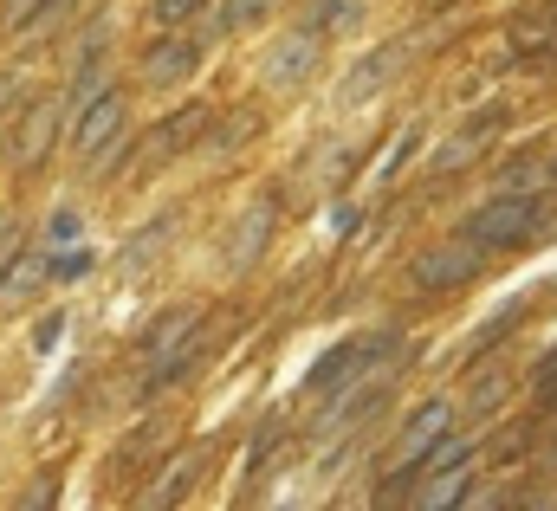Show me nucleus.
Masks as SVG:
<instances>
[{
    "instance_id": "1",
    "label": "nucleus",
    "mask_w": 557,
    "mask_h": 511,
    "mask_svg": "<svg viewBox=\"0 0 557 511\" xmlns=\"http://www.w3.org/2000/svg\"><path fill=\"white\" fill-rule=\"evenodd\" d=\"M201 330H208L201 305H175L169 317H156V330H149V343H143V356H149V389H169V382L195 363V356H201Z\"/></svg>"
},
{
    "instance_id": "2",
    "label": "nucleus",
    "mask_w": 557,
    "mask_h": 511,
    "mask_svg": "<svg viewBox=\"0 0 557 511\" xmlns=\"http://www.w3.org/2000/svg\"><path fill=\"white\" fill-rule=\"evenodd\" d=\"M538 214H545V201L538 195H519V188H499L493 201L480 207V214L467 220V240L480 246V253H493V246H519L525 233L538 227Z\"/></svg>"
},
{
    "instance_id": "3",
    "label": "nucleus",
    "mask_w": 557,
    "mask_h": 511,
    "mask_svg": "<svg viewBox=\"0 0 557 511\" xmlns=\"http://www.w3.org/2000/svg\"><path fill=\"white\" fill-rule=\"evenodd\" d=\"M473 272H480V246L473 240H441V246H428V253L409 259V279L421 292H460Z\"/></svg>"
},
{
    "instance_id": "4",
    "label": "nucleus",
    "mask_w": 557,
    "mask_h": 511,
    "mask_svg": "<svg viewBox=\"0 0 557 511\" xmlns=\"http://www.w3.org/2000/svg\"><path fill=\"white\" fill-rule=\"evenodd\" d=\"M124 123H130V104H124V91H98L91 104H78V110H72V149L91 162L98 149H111L117 136H124Z\"/></svg>"
},
{
    "instance_id": "5",
    "label": "nucleus",
    "mask_w": 557,
    "mask_h": 511,
    "mask_svg": "<svg viewBox=\"0 0 557 511\" xmlns=\"http://www.w3.org/2000/svg\"><path fill=\"white\" fill-rule=\"evenodd\" d=\"M59 123H65V98H33L20 110V130H13V169H39L59 143Z\"/></svg>"
},
{
    "instance_id": "6",
    "label": "nucleus",
    "mask_w": 557,
    "mask_h": 511,
    "mask_svg": "<svg viewBox=\"0 0 557 511\" xmlns=\"http://www.w3.org/2000/svg\"><path fill=\"white\" fill-rule=\"evenodd\" d=\"M454 427V408L434 395V402H421L415 414H409V427H402V440H396V460H389V473H415L421 460H428V447Z\"/></svg>"
},
{
    "instance_id": "7",
    "label": "nucleus",
    "mask_w": 557,
    "mask_h": 511,
    "mask_svg": "<svg viewBox=\"0 0 557 511\" xmlns=\"http://www.w3.org/2000/svg\"><path fill=\"white\" fill-rule=\"evenodd\" d=\"M273 220H279V207H273V195H260L247 207V214L234 220V233H227V272H253L260 266V253H266V240H273Z\"/></svg>"
},
{
    "instance_id": "8",
    "label": "nucleus",
    "mask_w": 557,
    "mask_h": 511,
    "mask_svg": "<svg viewBox=\"0 0 557 511\" xmlns=\"http://www.w3.org/2000/svg\"><path fill=\"white\" fill-rule=\"evenodd\" d=\"M318 72V33L311 26H298V33H285L273 52H266V65H260V78L273 91H292V85H305V78Z\"/></svg>"
},
{
    "instance_id": "9",
    "label": "nucleus",
    "mask_w": 557,
    "mask_h": 511,
    "mask_svg": "<svg viewBox=\"0 0 557 511\" xmlns=\"http://www.w3.org/2000/svg\"><path fill=\"white\" fill-rule=\"evenodd\" d=\"M201 46H208V39H188L182 26L162 33L156 46H143V78L149 85H182L188 72H201Z\"/></svg>"
},
{
    "instance_id": "10",
    "label": "nucleus",
    "mask_w": 557,
    "mask_h": 511,
    "mask_svg": "<svg viewBox=\"0 0 557 511\" xmlns=\"http://www.w3.org/2000/svg\"><path fill=\"white\" fill-rule=\"evenodd\" d=\"M396 65H409V39H396V46H383L376 59H363L357 65V78H344V104H363V98H376V91L396 78Z\"/></svg>"
},
{
    "instance_id": "11",
    "label": "nucleus",
    "mask_w": 557,
    "mask_h": 511,
    "mask_svg": "<svg viewBox=\"0 0 557 511\" xmlns=\"http://www.w3.org/2000/svg\"><path fill=\"white\" fill-rule=\"evenodd\" d=\"M39 285H46V253H20L7 272H0V311H20Z\"/></svg>"
},
{
    "instance_id": "12",
    "label": "nucleus",
    "mask_w": 557,
    "mask_h": 511,
    "mask_svg": "<svg viewBox=\"0 0 557 511\" xmlns=\"http://www.w3.org/2000/svg\"><path fill=\"white\" fill-rule=\"evenodd\" d=\"M195 466H201V453H175V460L162 466V479L143 492V505H175L188 492V479H195Z\"/></svg>"
},
{
    "instance_id": "13",
    "label": "nucleus",
    "mask_w": 557,
    "mask_h": 511,
    "mask_svg": "<svg viewBox=\"0 0 557 511\" xmlns=\"http://www.w3.org/2000/svg\"><path fill=\"white\" fill-rule=\"evenodd\" d=\"M363 20V0H318V7H311V33H350V26Z\"/></svg>"
},
{
    "instance_id": "14",
    "label": "nucleus",
    "mask_w": 557,
    "mask_h": 511,
    "mask_svg": "<svg viewBox=\"0 0 557 511\" xmlns=\"http://www.w3.org/2000/svg\"><path fill=\"white\" fill-rule=\"evenodd\" d=\"M91 266H98V259H91V246H65V253L46 259V279H52V285H78Z\"/></svg>"
},
{
    "instance_id": "15",
    "label": "nucleus",
    "mask_w": 557,
    "mask_h": 511,
    "mask_svg": "<svg viewBox=\"0 0 557 511\" xmlns=\"http://www.w3.org/2000/svg\"><path fill=\"white\" fill-rule=\"evenodd\" d=\"M65 13H72V0H39V7H33V20L20 26V39H26V46H39V39H52V33H59V26H65Z\"/></svg>"
},
{
    "instance_id": "16",
    "label": "nucleus",
    "mask_w": 557,
    "mask_h": 511,
    "mask_svg": "<svg viewBox=\"0 0 557 511\" xmlns=\"http://www.w3.org/2000/svg\"><path fill=\"white\" fill-rule=\"evenodd\" d=\"M486 130H493V117H480L467 136H454V143H447L441 156H434V175H447V169H460V162H473V149L486 143Z\"/></svg>"
},
{
    "instance_id": "17",
    "label": "nucleus",
    "mask_w": 557,
    "mask_h": 511,
    "mask_svg": "<svg viewBox=\"0 0 557 511\" xmlns=\"http://www.w3.org/2000/svg\"><path fill=\"white\" fill-rule=\"evenodd\" d=\"M266 7H273V0H221V7H214V33H240V26L266 20Z\"/></svg>"
},
{
    "instance_id": "18",
    "label": "nucleus",
    "mask_w": 557,
    "mask_h": 511,
    "mask_svg": "<svg viewBox=\"0 0 557 511\" xmlns=\"http://www.w3.org/2000/svg\"><path fill=\"white\" fill-rule=\"evenodd\" d=\"M162 130H169V143H175V156H182L188 143H201V136H208V110L201 104H188V110H175L169 123H162Z\"/></svg>"
},
{
    "instance_id": "19",
    "label": "nucleus",
    "mask_w": 557,
    "mask_h": 511,
    "mask_svg": "<svg viewBox=\"0 0 557 511\" xmlns=\"http://www.w3.org/2000/svg\"><path fill=\"white\" fill-rule=\"evenodd\" d=\"M473 479L467 473H460V466H447V473H434L428 479V492H421V505H460V499H473Z\"/></svg>"
},
{
    "instance_id": "20",
    "label": "nucleus",
    "mask_w": 557,
    "mask_h": 511,
    "mask_svg": "<svg viewBox=\"0 0 557 511\" xmlns=\"http://www.w3.org/2000/svg\"><path fill=\"white\" fill-rule=\"evenodd\" d=\"M201 7H208V0H149V20H156L162 33H175V26L201 20Z\"/></svg>"
},
{
    "instance_id": "21",
    "label": "nucleus",
    "mask_w": 557,
    "mask_h": 511,
    "mask_svg": "<svg viewBox=\"0 0 557 511\" xmlns=\"http://www.w3.org/2000/svg\"><path fill=\"white\" fill-rule=\"evenodd\" d=\"M506 369H480V376H473V395H467V408L473 414H486V408H499V395H506Z\"/></svg>"
},
{
    "instance_id": "22",
    "label": "nucleus",
    "mask_w": 557,
    "mask_h": 511,
    "mask_svg": "<svg viewBox=\"0 0 557 511\" xmlns=\"http://www.w3.org/2000/svg\"><path fill=\"white\" fill-rule=\"evenodd\" d=\"M85 240V220L72 214V207H59V214L46 220V246H78Z\"/></svg>"
},
{
    "instance_id": "23",
    "label": "nucleus",
    "mask_w": 557,
    "mask_h": 511,
    "mask_svg": "<svg viewBox=\"0 0 557 511\" xmlns=\"http://www.w3.org/2000/svg\"><path fill=\"white\" fill-rule=\"evenodd\" d=\"M538 182H551V169H538V162H519V169L506 162V169H499V188H519V195H532Z\"/></svg>"
},
{
    "instance_id": "24",
    "label": "nucleus",
    "mask_w": 557,
    "mask_h": 511,
    "mask_svg": "<svg viewBox=\"0 0 557 511\" xmlns=\"http://www.w3.org/2000/svg\"><path fill=\"white\" fill-rule=\"evenodd\" d=\"M149 453H162V427H143V434L130 440V447H124V460H117V473H130V466H143Z\"/></svg>"
},
{
    "instance_id": "25",
    "label": "nucleus",
    "mask_w": 557,
    "mask_h": 511,
    "mask_svg": "<svg viewBox=\"0 0 557 511\" xmlns=\"http://www.w3.org/2000/svg\"><path fill=\"white\" fill-rule=\"evenodd\" d=\"M59 337H65V317H59V311L33 324V350H39V356H52V350H59Z\"/></svg>"
},
{
    "instance_id": "26",
    "label": "nucleus",
    "mask_w": 557,
    "mask_h": 511,
    "mask_svg": "<svg viewBox=\"0 0 557 511\" xmlns=\"http://www.w3.org/2000/svg\"><path fill=\"white\" fill-rule=\"evenodd\" d=\"M532 389H538V402H551V395H557V350H545V363L532 369Z\"/></svg>"
},
{
    "instance_id": "27",
    "label": "nucleus",
    "mask_w": 557,
    "mask_h": 511,
    "mask_svg": "<svg viewBox=\"0 0 557 511\" xmlns=\"http://www.w3.org/2000/svg\"><path fill=\"white\" fill-rule=\"evenodd\" d=\"M33 7H39V0H7V7H0V26H7V33H20V26L33 20Z\"/></svg>"
},
{
    "instance_id": "28",
    "label": "nucleus",
    "mask_w": 557,
    "mask_h": 511,
    "mask_svg": "<svg viewBox=\"0 0 557 511\" xmlns=\"http://www.w3.org/2000/svg\"><path fill=\"white\" fill-rule=\"evenodd\" d=\"M59 492H52V479H33V492H26V505H52Z\"/></svg>"
},
{
    "instance_id": "29",
    "label": "nucleus",
    "mask_w": 557,
    "mask_h": 511,
    "mask_svg": "<svg viewBox=\"0 0 557 511\" xmlns=\"http://www.w3.org/2000/svg\"><path fill=\"white\" fill-rule=\"evenodd\" d=\"M7 98H13V78H7V72H0V110H7Z\"/></svg>"
},
{
    "instance_id": "30",
    "label": "nucleus",
    "mask_w": 557,
    "mask_h": 511,
    "mask_svg": "<svg viewBox=\"0 0 557 511\" xmlns=\"http://www.w3.org/2000/svg\"><path fill=\"white\" fill-rule=\"evenodd\" d=\"M428 7H454V0H428Z\"/></svg>"
},
{
    "instance_id": "31",
    "label": "nucleus",
    "mask_w": 557,
    "mask_h": 511,
    "mask_svg": "<svg viewBox=\"0 0 557 511\" xmlns=\"http://www.w3.org/2000/svg\"><path fill=\"white\" fill-rule=\"evenodd\" d=\"M545 13H551V20H557V0H551V7H545Z\"/></svg>"
},
{
    "instance_id": "32",
    "label": "nucleus",
    "mask_w": 557,
    "mask_h": 511,
    "mask_svg": "<svg viewBox=\"0 0 557 511\" xmlns=\"http://www.w3.org/2000/svg\"><path fill=\"white\" fill-rule=\"evenodd\" d=\"M551 182H557V156H551Z\"/></svg>"
}]
</instances>
